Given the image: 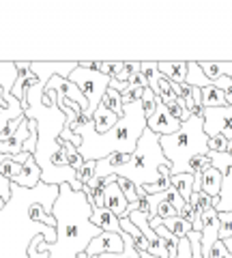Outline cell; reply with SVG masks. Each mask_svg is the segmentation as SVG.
Segmentation results:
<instances>
[{
	"mask_svg": "<svg viewBox=\"0 0 232 258\" xmlns=\"http://www.w3.org/2000/svg\"><path fill=\"white\" fill-rule=\"evenodd\" d=\"M127 86H129V88H148L146 78H144L140 71H135V74L129 76V80H127Z\"/></svg>",
	"mask_w": 232,
	"mask_h": 258,
	"instance_id": "obj_38",
	"label": "cell"
},
{
	"mask_svg": "<svg viewBox=\"0 0 232 258\" xmlns=\"http://www.w3.org/2000/svg\"><path fill=\"white\" fill-rule=\"evenodd\" d=\"M155 101H157V97L153 95V91H150V88H144V95H142V112H144V116H146V118L153 116Z\"/></svg>",
	"mask_w": 232,
	"mask_h": 258,
	"instance_id": "obj_31",
	"label": "cell"
},
{
	"mask_svg": "<svg viewBox=\"0 0 232 258\" xmlns=\"http://www.w3.org/2000/svg\"><path fill=\"white\" fill-rule=\"evenodd\" d=\"M15 67H18V80H15V84L11 88V95L22 103V108H24L28 88L35 86L39 80H37V76L33 74V71H30V62H15Z\"/></svg>",
	"mask_w": 232,
	"mask_h": 258,
	"instance_id": "obj_8",
	"label": "cell"
},
{
	"mask_svg": "<svg viewBox=\"0 0 232 258\" xmlns=\"http://www.w3.org/2000/svg\"><path fill=\"white\" fill-rule=\"evenodd\" d=\"M116 185H118V187H121V191L125 194L127 203H129V205L138 203V194H135V185H133L131 181L123 179V176H116Z\"/></svg>",
	"mask_w": 232,
	"mask_h": 258,
	"instance_id": "obj_30",
	"label": "cell"
},
{
	"mask_svg": "<svg viewBox=\"0 0 232 258\" xmlns=\"http://www.w3.org/2000/svg\"><path fill=\"white\" fill-rule=\"evenodd\" d=\"M140 258H142V256H140Z\"/></svg>",
	"mask_w": 232,
	"mask_h": 258,
	"instance_id": "obj_44",
	"label": "cell"
},
{
	"mask_svg": "<svg viewBox=\"0 0 232 258\" xmlns=\"http://www.w3.org/2000/svg\"><path fill=\"white\" fill-rule=\"evenodd\" d=\"M159 76L170 80L172 84H183L187 78V60H177V62H157Z\"/></svg>",
	"mask_w": 232,
	"mask_h": 258,
	"instance_id": "obj_14",
	"label": "cell"
},
{
	"mask_svg": "<svg viewBox=\"0 0 232 258\" xmlns=\"http://www.w3.org/2000/svg\"><path fill=\"white\" fill-rule=\"evenodd\" d=\"M75 258H91V256H86V254H84V252H82V254H78V256H75Z\"/></svg>",
	"mask_w": 232,
	"mask_h": 258,
	"instance_id": "obj_42",
	"label": "cell"
},
{
	"mask_svg": "<svg viewBox=\"0 0 232 258\" xmlns=\"http://www.w3.org/2000/svg\"><path fill=\"white\" fill-rule=\"evenodd\" d=\"M226 155H228V157H232V140L228 142V149H226Z\"/></svg>",
	"mask_w": 232,
	"mask_h": 258,
	"instance_id": "obj_40",
	"label": "cell"
},
{
	"mask_svg": "<svg viewBox=\"0 0 232 258\" xmlns=\"http://www.w3.org/2000/svg\"><path fill=\"white\" fill-rule=\"evenodd\" d=\"M140 74L146 78L148 88L153 91L157 97V82H159V71H157V62H140Z\"/></svg>",
	"mask_w": 232,
	"mask_h": 258,
	"instance_id": "obj_26",
	"label": "cell"
},
{
	"mask_svg": "<svg viewBox=\"0 0 232 258\" xmlns=\"http://www.w3.org/2000/svg\"><path fill=\"white\" fill-rule=\"evenodd\" d=\"M26 138H28V118H24L22 125L18 127V132H15L7 142H0V153L7 157L22 155V147H24V142H26Z\"/></svg>",
	"mask_w": 232,
	"mask_h": 258,
	"instance_id": "obj_12",
	"label": "cell"
},
{
	"mask_svg": "<svg viewBox=\"0 0 232 258\" xmlns=\"http://www.w3.org/2000/svg\"><path fill=\"white\" fill-rule=\"evenodd\" d=\"M22 116H24L22 103L15 99L11 93H3V106H0V134H3L7 123H11L15 118H22Z\"/></svg>",
	"mask_w": 232,
	"mask_h": 258,
	"instance_id": "obj_13",
	"label": "cell"
},
{
	"mask_svg": "<svg viewBox=\"0 0 232 258\" xmlns=\"http://www.w3.org/2000/svg\"><path fill=\"white\" fill-rule=\"evenodd\" d=\"M223 245H226V249H228V254H232V239H228V241H223Z\"/></svg>",
	"mask_w": 232,
	"mask_h": 258,
	"instance_id": "obj_39",
	"label": "cell"
},
{
	"mask_svg": "<svg viewBox=\"0 0 232 258\" xmlns=\"http://www.w3.org/2000/svg\"><path fill=\"white\" fill-rule=\"evenodd\" d=\"M166 159L170 161L172 174H189V161L198 155H209V136L202 129V118L191 116L172 136L159 138Z\"/></svg>",
	"mask_w": 232,
	"mask_h": 258,
	"instance_id": "obj_3",
	"label": "cell"
},
{
	"mask_svg": "<svg viewBox=\"0 0 232 258\" xmlns=\"http://www.w3.org/2000/svg\"><path fill=\"white\" fill-rule=\"evenodd\" d=\"M217 220H219V232H217L219 241L232 239V211L230 213H217Z\"/></svg>",
	"mask_w": 232,
	"mask_h": 258,
	"instance_id": "obj_27",
	"label": "cell"
},
{
	"mask_svg": "<svg viewBox=\"0 0 232 258\" xmlns=\"http://www.w3.org/2000/svg\"><path fill=\"white\" fill-rule=\"evenodd\" d=\"M131 76L127 62H110V80H116V82H127Z\"/></svg>",
	"mask_w": 232,
	"mask_h": 258,
	"instance_id": "obj_28",
	"label": "cell"
},
{
	"mask_svg": "<svg viewBox=\"0 0 232 258\" xmlns=\"http://www.w3.org/2000/svg\"><path fill=\"white\" fill-rule=\"evenodd\" d=\"M142 95H144V88H127V91L121 95L123 106H129V103H142Z\"/></svg>",
	"mask_w": 232,
	"mask_h": 258,
	"instance_id": "obj_33",
	"label": "cell"
},
{
	"mask_svg": "<svg viewBox=\"0 0 232 258\" xmlns=\"http://www.w3.org/2000/svg\"><path fill=\"white\" fill-rule=\"evenodd\" d=\"M5 159V155L0 153V161ZM0 198L5 200V203H9L11 200V181H7L3 174H0Z\"/></svg>",
	"mask_w": 232,
	"mask_h": 258,
	"instance_id": "obj_37",
	"label": "cell"
},
{
	"mask_svg": "<svg viewBox=\"0 0 232 258\" xmlns=\"http://www.w3.org/2000/svg\"><path fill=\"white\" fill-rule=\"evenodd\" d=\"M162 103L168 108V112L172 114V118H177L179 123H185V120H189V118H191L189 110H187V106H185V101H183L181 97H172V99L162 101Z\"/></svg>",
	"mask_w": 232,
	"mask_h": 258,
	"instance_id": "obj_23",
	"label": "cell"
},
{
	"mask_svg": "<svg viewBox=\"0 0 232 258\" xmlns=\"http://www.w3.org/2000/svg\"><path fill=\"white\" fill-rule=\"evenodd\" d=\"M170 185L179 191V196L189 203L191 194H194V174H170Z\"/></svg>",
	"mask_w": 232,
	"mask_h": 258,
	"instance_id": "obj_17",
	"label": "cell"
},
{
	"mask_svg": "<svg viewBox=\"0 0 232 258\" xmlns=\"http://www.w3.org/2000/svg\"><path fill=\"white\" fill-rule=\"evenodd\" d=\"M221 189V172H217L215 168H206L202 172V179H200V191L206 194L209 198H217Z\"/></svg>",
	"mask_w": 232,
	"mask_h": 258,
	"instance_id": "obj_16",
	"label": "cell"
},
{
	"mask_svg": "<svg viewBox=\"0 0 232 258\" xmlns=\"http://www.w3.org/2000/svg\"><path fill=\"white\" fill-rule=\"evenodd\" d=\"M185 84L194 86V88H206L211 86V80L202 74L200 64L196 60H187V78H185Z\"/></svg>",
	"mask_w": 232,
	"mask_h": 258,
	"instance_id": "obj_20",
	"label": "cell"
},
{
	"mask_svg": "<svg viewBox=\"0 0 232 258\" xmlns=\"http://www.w3.org/2000/svg\"><path fill=\"white\" fill-rule=\"evenodd\" d=\"M22 166H24V164L15 161L13 157H7V155H5V159L0 161V174H3L7 181L13 183L15 179H18V174L22 172Z\"/></svg>",
	"mask_w": 232,
	"mask_h": 258,
	"instance_id": "obj_25",
	"label": "cell"
},
{
	"mask_svg": "<svg viewBox=\"0 0 232 258\" xmlns=\"http://www.w3.org/2000/svg\"><path fill=\"white\" fill-rule=\"evenodd\" d=\"M162 166H170V161L166 159L162 147H159V138L150 129H144L138 144H135V151L131 153L129 164L118 168L114 174L131 181L135 187H144V185L157 183Z\"/></svg>",
	"mask_w": 232,
	"mask_h": 258,
	"instance_id": "obj_4",
	"label": "cell"
},
{
	"mask_svg": "<svg viewBox=\"0 0 232 258\" xmlns=\"http://www.w3.org/2000/svg\"><path fill=\"white\" fill-rule=\"evenodd\" d=\"M144 129H146V116L142 112V103H129V106H125V114L118 118V123L108 134H95L93 118L84 114L80 116V123L71 129V134L80 136V140H82V144L78 147L80 157L84 161H99L112 153L131 155Z\"/></svg>",
	"mask_w": 232,
	"mask_h": 258,
	"instance_id": "obj_2",
	"label": "cell"
},
{
	"mask_svg": "<svg viewBox=\"0 0 232 258\" xmlns=\"http://www.w3.org/2000/svg\"><path fill=\"white\" fill-rule=\"evenodd\" d=\"M91 224H93V226H97L101 232H114V235L123 237V228H121V224H118V217H116L114 213H110L106 207L93 209Z\"/></svg>",
	"mask_w": 232,
	"mask_h": 258,
	"instance_id": "obj_11",
	"label": "cell"
},
{
	"mask_svg": "<svg viewBox=\"0 0 232 258\" xmlns=\"http://www.w3.org/2000/svg\"><path fill=\"white\" fill-rule=\"evenodd\" d=\"M157 217L159 220H172V217H179V213L174 211V207H170L166 200H162V203L157 205Z\"/></svg>",
	"mask_w": 232,
	"mask_h": 258,
	"instance_id": "obj_36",
	"label": "cell"
},
{
	"mask_svg": "<svg viewBox=\"0 0 232 258\" xmlns=\"http://www.w3.org/2000/svg\"><path fill=\"white\" fill-rule=\"evenodd\" d=\"M93 207L82 191H73L67 183L58 185V196L52 207V217L56 220V241L45 243L43 235L33 237L28 249L47 252L50 258H75L86 252L89 243L101 235L97 226L91 224Z\"/></svg>",
	"mask_w": 232,
	"mask_h": 258,
	"instance_id": "obj_1",
	"label": "cell"
},
{
	"mask_svg": "<svg viewBox=\"0 0 232 258\" xmlns=\"http://www.w3.org/2000/svg\"><path fill=\"white\" fill-rule=\"evenodd\" d=\"M146 129H150V132H153L157 138H164V136L177 134L179 129H181V123H179L177 118H172V114L168 112V108L162 103V99L157 97L153 116L146 118Z\"/></svg>",
	"mask_w": 232,
	"mask_h": 258,
	"instance_id": "obj_7",
	"label": "cell"
},
{
	"mask_svg": "<svg viewBox=\"0 0 232 258\" xmlns=\"http://www.w3.org/2000/svg\"><path fill=\"white\" fill-rule=\"evenodd\" d=\"M164 196H166V203L168 205H170V207H174V211H177V213H181V209L183 207H185L187 203H185V200H183L181 196H179V191L177 189H174L172 187V185H170V187H168L166 191H164Z\"/></svg>",
	"mask_w": 232,
	"mask_h": 258,
	"instance_id": "obj_32",
	"label": "cell"
},
{
	"mask_svg": "<svg viewBox=\"0 0 232 258\" xmlns=\"http://www.w3.org/2000/svg\"><path fill=\"white\" fill-rule=\"evenodd\" d=\"M20 189H37L41 183V168L37 166V161L33 155H28L26 161L22 166V172L18 174V179L13 181Z\"/></svg>",
	"mask_w": 232,
	"mask_h": 258,
	"instance_id": "obj_10",
	"label": "cell"
},
{
	"mask_svg": "<svg viewBox=\"0 0 232 258\" xmlns=\"http://www.w3.org/2000/svg\"><path fill=\"white\" fill-rule=\"evenodd\" d=\"M202 129L209 138H213V136H223L226 140H232V108L230 106L204 108Z\"/></svg>",
	"mask_w": 232,
	"mask_h": 258,
	"instance_id": "obj_6",
	"label": "cell"
},
{
	"mask_svg": "<svg viewBox=\"0 0 232 258\" xmlns=\"http://www.w3.org/2000/svg\"><path fill=\"white\" fill-rule=\"evenodd\" d=\"M75 176H78V181L82 183V187H84L86 183H91L95 179V161L93 159H86L84 164H82V168L75 172Z\"/></svg>",
	"mask_w": 232,
	"mask_h": 258,
	"instance_id": "obj_29",
	"label": "cell"
},
{
	"mask_svg": "<svg viewBox=\"0 0 232 258\" xmlns=\"http://www.w3.org/2000/svg\"><path fill=\"white\" fill-rule=\"evenodd\" d=\"M26 213H28V220L33 222V224H43V226H50V228H56V220L52 217V213H45L43 205L30 203Z\"/></svg>",
	"mask_w": 232,
	"mask_h": 258,
	"instance_id": "obj_22",
	"label": "cell"
},
{
	"mask_svg": "<svg viewBox=\"0 0 232 258\" xmlns=\"http://www.w3.org/2000/svg\"><path fill=\"white\" fill-rule=\"evenodd\" d=\"M228 142L223 136H213V138H209V153H226L228 149Z\"/></svg>",
	"mask_w": 232,
	"mask_h": 258,
	"instance_id": "obj_35",
	"label": "cell"
},
{
	"mask_svg": "<svg viewBox=\"0 0 232 258\" xmlns=\"http://www.w3.org/2000/svg\"><path fill=\"white\" fill-rule=\"evenodd\" d=\"M170 166H162V168H159V176H157V191L159 194H164L168 187H170Z\"/></svg>",
	"mask_w": 232,
	"mask_h": 258,
	"instance_id": "obj_34",
	"label": "cell"
},
{
	"mask_svg": "<svg viewBox=\"0 0 232 258\" xmlns=\"http://www.w3.org/2000/svg\"><path fill=\"white\" fill-rule=\"evenodd\" d=\"M67 80L69 82H73L80 88V93L86 97V101H89V110L82 112V114L93 118L95 110H97V106L101 103L103 95H106L108 86H110V76H103V74H99V71L82 69L80 67V62H78V69L71 71Z\"/></svg>",
	"mask_w": 232,
	"mask_h": 258,
	"instance_id": "obj_5",
	"label": "cell"
},
{
	"mask_svg": "<svg viewBox=\"0 0 232 258\" xmlns=\"http://www.w3.org/2000/svg\"><path fill=\"white\" fill-rule=\"evenodd\" d=\"M103 207L108 209L110 213H114L118 220H123V217L129 215V203H127V198H125V194L121 191V187L114 183H110L108 187H106V196H103Z\"/></svg>",
	"mask_w": 232,
	"mask_h": 258,
	"instance_id": "obj_9",
	"label": "cell"
},
{
	"mask_svg": "<svg viewBox=\"0 0 232 258\" xmlns=\"http://www.w3.org/2000/svg\"><path fill=\"white\" fill-rule=\"evenodd\" d=\"M200 95H202V99H200V106L202 108H223L226 106L223 93L219 88H215L213 84L206 86V88H200Z\"/></svg>",
	"mask_w": 232,
	"mask_h": 258,
	"instance_id": "obj_19",
	"label": "cell"
},
{
	"mask_svg": "<svg viewBox=\"0 0 232 258\" xmlns=\"http://www.w3.org/2000/svg\"><path fill=\"white\" fill-rule=\"evenodd\" d=\"M5 205H7V203H5L3 198H0V211H3V209H5Z\"/></svg>",
	"mask_w": 232,
	"mask_h": 258,
	"instance_id": "obj_41",
	"label": "cell"
},
{
	"mask_svg": "<svg viewBox=\"0 0 232 258\" xmlns=\"http://www.w3.org/2000/svg\"><path fill=\"white\" fill-rule=\"evenodd\" d=\"M15 80H18V67H15V62H9V60L0 62V88H3V93H11Z\"/></svg>",
	"mask_w": 232,
	"mask_h": 258,
	"instance_id": "obj_21",
	"label": "cell"
},
{
	"mask_svg": "<svg viewBox=\"0 0 232 258\" xmlns=\"http://www.w3.org/2000/svg\"><path fill=\"white\" fill-rule=\"evenodd\" d=\"M101 106H106L110 112H114L118 118L125 114V106H123L121 93L114 91V88H110V86H108V91H106V95H103V99H101Z\"/></svg>",
	"mask_w": 232,
	"mask_h": 258,
	"instance_id": "obj_24",
	"label": "cell"
},
{
	"mask_svg": "<svg viewBox=\"0 0 232 258\" xmlns=\"http://www.w3.org/2000/svg\"><path fill=\"white\" fill-rule=\"evenodd\" d=\"M118 123V116L114 114V112H110L106 106H97V110H95V114H93V129H95V134H108L112 127H114Z\"/></svg>",
	"mask_w": 232,
	"mask_h": 258,
	"instance_id": "obj_15",
	"label": "cell"
},
{
	"mask_svg": "<svg viewBox=\"0 0 232 258\" xmlns=\"http://www.w3.org/2000/svg\"><path fill=\"white\" fill-rule=\"evenodd\" d=\"M202 74L215 82L217 78H232V60L230 62H198Z\"/></svg>",
	"mask_w": 232,
	"mask_h": 258,
	"instance_id": "obj_18",
	"label": "cell"
},
{
	"mask_svg": "<svg viewBox=\"0 0 232 258\" xmlns=\"http://www.w3.org/2000/svg\"><path fill=\"white\" fill-rule=\"evenodd\" d=\"M0 106H3V88H0Z\"/></svg>",
	"mask_w": 232,
	"mask_h": 258,
	"instance_id": "obj_43",
	"label": "cell"
}]
</instances>
